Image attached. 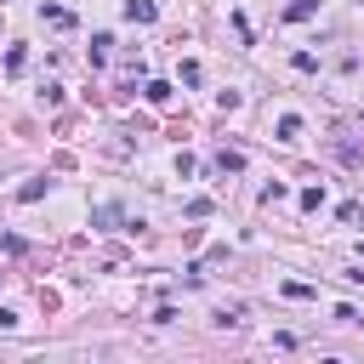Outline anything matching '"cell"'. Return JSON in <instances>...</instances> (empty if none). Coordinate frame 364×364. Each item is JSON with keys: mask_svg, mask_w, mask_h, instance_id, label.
I'll list each match as a JSON object with an SVG mask.
<instances>
[{"mask_svg": "<svg viewBox=\"0 0 364 364\" xmlns=\"http://www.w3.org/2000/svg\"><path fill=\"white\" fill-rule=\"evenodd\" d=\"M18 325V313H6V307H0V330H12Z\"/></svg>", "mask_w": 364, "mask_h": 364, "instance_id": "1", "label": "cell"}]
</instances>
